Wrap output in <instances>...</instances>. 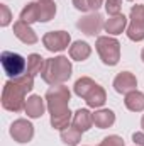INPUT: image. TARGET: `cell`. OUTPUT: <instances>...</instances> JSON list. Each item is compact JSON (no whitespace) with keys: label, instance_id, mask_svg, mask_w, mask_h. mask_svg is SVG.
<instances>
[{"label":"cell","instance_id":"cell-1","mask_svg":"<svg viewBox=\"0 0 144 146\" xmlns=\"http://www.w3.org/2000/svg\"><path fill=\"white\" fill-rule=\"evenodd\" d=\"M70 90L65 85H53L46 92V104L51 114V126L54 129H66L70 127V122L73 121L71 112H70Z\"/></svg>","mask_w":144,"mask_h":146},{"label":"cell","instance_id":"cell-2","mask_svg":"<svg viewBox=\"0 0 144 146\" xmlns=\"http://www.w3.org/2000/svg\"><path fill=\"white\" fill-rule=\"evenodd\" d=\"M34 88V76L24 73L14 80H9L3 85L2 92V107L10 112H20L26 107V94Z\"/></svg>","mask_w":144,"mask_h":146},{"label":"cell","instance_id":"cell-3","mask_svg":"<svg viewBox=\"0 0 144 146\" xmlns=\"http://www.w3.org/2000/svg\"><path fill=\"white\" fill-rule=\"evenodd\" d=\"M71 63L66 56H56L49 58L44 63V70L41 73L42 80L46 83L53 85H63L70 76H71Z\"/></svg>","mask_w":144,"mask_h":146},{"label":"cell","instance_id":"cell-4","mask_svg":"<svg viewBox=\"0 0 144 146\" xmlns=\"http://www.w3.org/2000/svg\"><path fill=\"white\" fill-rule=\"evenodd\" d=\"M95 48L102 58V61L108 66H115L120 60V42L115 37L100 36L95 42Z\"/></svg>","mask_w":144,"mask_h":146},{"label":"cell","instance_id":"cell-5","mask_svg":"<svg viewBox=\"0 0 144 146\" xmlns=\"http://www.w3.org/2000/svg\"><path fill=\"white\" fill-rule=\"evenodd\" d=\"M0 61H2V66H3V72L5 75L14 80L17 76H22L26 68H27V63L26 60L17 54V53H12V51H3L2 56H0Z\"/></svg>","mask_w":144,"mask_h":146},{"label":"cell","instance_id":"cell-6","mask_svg":"<svg viewBox=\"0 0 144 146\" xmlns=\"http://www.w3.org/2000/svg\"><path fill=\"white\" fill-rule=\"evenodd\" d=\"M127 37L136 42L144 39V5H134L131 9V24L127 27Z\"/></svg>","mask_w":144,"mask_h":146},{"label":"cell","instance_id":"cell-7","mask_svg":"<svg viewBox=\"0 0 144 146\" xmlns=\"http://www.w3.org/2000/svg\"><path fill=\"white\" fill-rule=\"evenodd\" d=\"M70 41H71V37L66 31H51V33H46L42 37V44L51 53L65 51L70 46Z\"/></svg>","mask_w":144,"mask_h":146},{"label":"cell","instance_id":"cell-8","mask_svg":"<svg viewBox=\"0 0 144 146\" xmlns=\"http://www.w3.org/2000/svg\"><path fill=\"white\" fill-rule=\"evenodd\" d=\"M104 26H105V24H104V17H102L98 12L88 14V15L81 17V19L76 22V27H78L81 33H85L87 36H95V34H98Z\"/></svg>","mask_w":144,"mask_h":146},{"label":"cell","instance_id":"cell-9","mask_svg":"<svg viewBox=\"0 0 144 146\" xmlns=\"http://www.w3.org/2000/svg\"><path fill=\"white\" fill-rule=\"evenodd\" d=\"M10 136L17 143H29L34 136V126L27 119H17L10 126Z\"/></svg>","mask_w":144,"mask_h":146},{"label":"cell","instance_id":"cell-10","mask_svg":"<svg viewBox=\"0 0 144 146\" xmlns=\"http://www.w3.org/2000/svg\"><path fill=\"white\" fill-rule=\"evenodd\" d=\"M136 87H137V80L131 72H120L114 80V88L119 94H129L136 90Z\"/></svg>","mask_w":144,"mask_h":146},{"label":"cell","instance_id":"cell-11","mask_svg":"<svg viewBox=\"0 0 144 146\" xmlns=\"http://www.w3.org/2000/svg\"><path fill=\"white\" fill-rule=\"evenodd\" d=\"M14 34L17 39H20L24 44H36L37 42V36L36 33L32 31V27L24 22V21H17L14 24Z\"/></svg>","mask_w":144,"mask_h":146},{"label":"cell","instance_id":"cell-12","mask_svg":"<svg viewBox=\"0 0 144 146\" xmlns=\"http://www.w3.org/2000/svg\"><path fill=\"white\" fill-rule=\"evenodd\" d=\"M44 100H46V99H42V97H39V95H31V97L26 100V107H24L26 114H27L29 117H32V119L41 117V115L44 114V109H46Z\"/></svg>","mask_w":144,"mask_h":146},{"label":"cell","instance_id":"cell-13","mask_svg":"<svg viewBox=\"0 0 144 146\" xmlns=\"http://www.w3.org/2000/svg\"><path fill=\"white\" fill-rule=\"evenodd\" d=\"M71 122L76 129H80L81 133H85V131H88V129L92 127V124H93V114H90L87 109H78L75 112V115H73Z\"/></svg>","mask_w":144,"mask_h":146},{"label":"cell","instance_id":"cell-14","mask_svg":"<svg viewBox=\"0 0 144 146\" xmlns=\"http://www.w3.org/2000/svg\"><path fill=\"white\" fill-rule=\"evenodd\" d=\"M105 100H107V94H105V90L97 83L88 94H87V97H85V102H87V106L88 107H102L104 104H105Z\"/></svg>","mask_w":144,"mask_h":146},{"label":"cell","instance_id":"cell-15","mask_svg":"<svg viewBox=\"0 0 144 146\" xmlns=\"http://www.w3.org/2000/svg\"><path fill=\"white\" fill-rule=\"evenodd\" d=\"M126 26H127V17L124 14H117V15L108 17L104 27H105V31H107L108 34L117 36V34H120L126 29Z\"/></svg>","mask_w":144,"mask_h":146},{"label":"cell","instance_id":"cell-16","mask_svg":"<svg viewBox=\"0 0 144 146\" xmlns=\"http://www.w3.org/2000/svg\"><path fill=\"white\" fill-rule=\"evenodd\" d=\"M126 107L132 112H141L144 110V94L143 92H137V90H132L129 94H126V100H124Z\"/></svg>","mask_w":144,"mask_h":146},{"label":"cell","instance_id":"cell-17","mask_svg":"<svg viewBox=\"0 0 144 146\" xmlns=\"http://www.w3.org/2000/svg\"><path fill=\"white\" fill-rule=\"evenodd\" d=\"M90 53H92V48L85 41H76L70 46V56L76 61H85L90 56Z\"/></svg>","mask_w":144,"mask_h":146},{"label":"cell","instance_id":"cell-18","mask_svg":"<svg viewBox=\"0 0 144 146\" xmlns=\"http://www.w3.org/2000/svg\"><path fill=\"white\" fill-rule=\"evenodd\" d=\"M114 122H115V114L110 109L97 110V112L93 114V124H95L97 127H100V129H107V127H110Z\"/></svg>","mask_w":144,"mask_h":146},{"label":"cell","instance_id":"cell-19","mask_svg":"<svg viewBox=\"0 0 144 146\" xmlns=\"http://www.w3.org/2000/svg\"><path fill=\"white\" fill-rule=\"evenodd\" d=\"M37 10H39V22H48L56 14V3L53 0H39Z\"/></svg>","mask_w":144,"mask_h":146},{"label":"cell","instance_id":"cell-20","mask_svg":"<svg viewBox=\"0 0 144 146\" xmlns=\"http://www.w3.org/2000/svg\"><path fill=\"white\" fill-rule=\"evenodd\" d=\"M44 63H46V60L41 54H37V53L29 54V58H27V73L32 75V76L41 75L42 70H44Z\"/></svg>","mask_w":144,"mask_h":146},{"label":"cell","instance_id":"cell-21","mask_svg":"<svg viewBox=\"0 0 144 146\" xmlns=\"http://www.w3.org/2000/svg\"><path fill=\"white\" fill-rule=\"evenodd\" d=\"M61 139H63V143H65V145L76 146L80 141H81V131H80V129H76L75 126L66 127V129H63V131H61Z\"/></svg>","mask_w":144,"mask_h":146},{"label":"cell","instance_id":"cell-22","mask_svg":"<svg viewBox=\"0 0 144 146\" xmlns=\"http://www.w3.org/2000/svg\"><path fill=\"white\" fill-rule=\"evenodd\" d=\"M20 21L27 22V24H32L39 21V10H37V2H29L22 12H20Z\"/></svg>","mask_w":144,"mask_h":146},{"label":"cell","instance_id":"cell-23","mask_svg":"<svg viewBox=\"0 0 144 146\" xmlns=\"http://www.w3.org/2000/svg\"><path fill=\"white\" fill-rule=\"evenodd\" d=\"M95 85H97V83H95L92 78H88V76H81V78L76 80V83H75V94H76L78 97L85 99L87 94H88Z\"/></svg>","mask_w":144,"mask_h":146},{"label":"cell","instance_id":"cell-24","mask_svg":"<svg viewBox=\"0 0 144 146\" xmlns=\"http://www.w3.org/2000/svg\"><path fill=\"white\" fill-rule=\"evenodd\" d=\"M120 9H122V0H105V10L108 15L120 14Z\"/></svg>","mask_w":144,"mask_h":146},{"label":"cell","instance_id":"cell-25","mask_svg":"<svg viewBox=\"0 0 144 146\" xmlns=\"http://www.w3.org/2000/svg\"><path fill=\"white\" fill-rule=\"evenodd\" d=\"M10 19H12V14L9 10V7L5 3H0V26L5 27L10 24Z\"/></svg>","mask_w":144,"mask_h":146},{"label":"cell","instance_id":"cell-26","mask_svg":"<svg viewBox=\"0 0 144 146\" xmlns=\"http://www.w3.org/2000/svg\"><path fill=\"white\" fill-rule=\"evenodd\" d=\"M98 146H124V139H122L120 136L112 134V136L104 138V139H102V143H100Z\"/></svg>","mask_w":144,"mask_h":146},{"label":"cell","instance_id":"cell-27","mask_svg":"<svg viewBox=\"0 0 144 146\" xmlns=\"http://www.w3.org/2000/svg\"><path fill=\"white\" fill-rule=\"evenodd\" d=\"M73 5H75L78 10H81V12H87V10H90L88 0H73Z\"/></svg>","mask_w":144,"mask_h":146},{"label":"cell","instance_id":"cell-28","mask_svg":"<svg viewBox=\"0 0 144 146\" xmlns=\"http://www.w3.org/2000/svg\"><path fill=\"white\" fill-rule=\"evenodd\" d=\"M104 2L105 0H88V5H90V10H93V12H97L102 5H104Z\"/></svg>","mask_w":144,"mask_h":146},{"label":"cell","instance_id":"cell-29","mask_svg":"<svg viewBox=\"0 0 144 146\" xmlns=\"http://www.w3.org/2000/svg\"><path fill=\"white\" fill-rule=\"evenodd\" d=\"M132 141L139 146H144V133H134L132 134Z\"/></svg>","mask_w":144,"mask_h":146},{"label":"cell","instance_id":"cell-30","mask_svg":"<svg viewBox=\"0 0 144 146\" xmlns=\"http://www.w3.org/2000/svg\"><path fill=\"white\" fill-rule=\"evenodd\" d=\"M141 126H143V129H144V115H143V119H141Z\"/></svg>","mask_w":144,"mask_h":146},{"label":"cell","instance_id":"cell-31","mask_svg":"<svg viewBox=\"0 0 144 146\" xmlns=\"http://www.w3.org/2000/svg\"><path fill=\"white\" fill-rule=\"evenodd\" d=\"M141 58H143V61H144V49L141 51Z\"/></svg>","mask_w":144,"mask_h":146},{"label":"cell","instance_id":"cell-32","mask_svg":"<svg viewBox=\"0 0 144 146\" xmlns=\"http://www.w3.org/2000/svg\"><path fill=\"white\" fill-rule=\"evenodd\" d=\"M129 2H132V0H129Z\"/></svg>","mask_w":144,"mask_h":146}]
</instances>
